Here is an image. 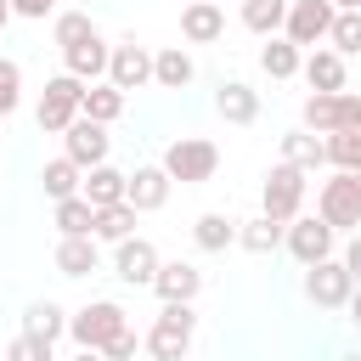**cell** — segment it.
<instances>
[{
  "instance_id": "6da1fadb",
  "label": "cell",
  "mask_w": 361,
  "mask_h": 361,
  "mask_svg": "<svg viewBox=\"0 0 361 361\" xmlns=\"http://www.w3.org/2000/svg\"><path fill=\"white\" fill-rule=\"evenodd\" d=\"M192 333H197L192 299H164L158 322L147 327V355H152V361H180V355L192 350Z\"/></svg>"
},
{
  "instance_id": "7a4b0ae2",
  "label": "cell",
  "mask_w": 361,
  "mask_h": 361,
  "mask_svg": "<svg viewBox=\"0 0 361 361\" xmlns=\"http://www.w3.org/2000/svg\"><path fill=\"white\" fill-rule=\"evenodd\" d=\"M68 333H73L79 350H96V355H102L118 333H130V310H124L118 299H90L85 310L68 316Z\"/></svg>"
},
{
  "instance_id": "3957f363",
  "label": "cell",
  "mask_w": 361,
  "mask_h": 361,
  "mask_svg": "<svg viewBox=\"0 0 361 361\" xmlns=\"http://www.w3.org/2000/svg\"><path fill=\"white\" fill-rule=\"evenodd\" d=\"M316 214L338 231H355L361 226V169H333L316 186Z\"/></svg>"
},
{
  "instance_id": "277c9868",
  "label": "cell",
  "mask_w": 361,
  "mask_h": 361,
  "mask_svg": "<svg viewBox=\"0 0 361 361\" xmlns=\"http://www.w3.org/2000/svg\"><path fill=\"white\" fill-rule=\"evenodd\" d=\"M164 169H169L180 186H203V180H214V169H220V147H214L209 135H175V141L164 147Z\"/></svg>"
},
{
  "instance_id": "5b68a950",
  "label": "cell",
  "mask_w": 361,
  "mask_h": 361,
  "mask_svg": "<svg viewBox=\"0 0 361 361\" xmlns=\"http://www.w3.org/2000/svg\"><path fill=\"white\" fill-rule=\"evenodd\" d=\"M79 102H85V79L62 68L56 79H45V96H39V107H34V124H39L45 135H62V130L79 118Z\"/></svg>"
},
{
  "instance_id": "8992f818",
  "label": "cell",
  "mask_w": 361,
  "mask_h": 361,
  "mask_svg": "<svg viewBox=\"0 0 361 361\" xmlns=\"http://www.w3.org/2000/svg\"><path fill=\"white\" fill-rule=\"evenodd\" d=\"M305 175H310V169H299V164H288V158H282V164L259 180V209H265L271 220H282V226H288V220L305 209V192H310V180H305Z\"/></svg>"
},
{
  "instance_id": "52a82bcc",
  "label": "cell",
  "mask_w": 361,
  "mask_h": 361,
  "mask_svg": "<svg viewBox=\"0 0 361 361\" xmlns=\"http://www.w3.org/2000/svg\"><path fill=\"white\" fill-rule=\"evenodd\" d=\"M350 293H355V276H350L344 254H327V259L305 265V299H310L316 310H344Z\"/></svg>"
},
{
  "instance_id": "ba28073f",
  "label": "cell",
  "mask_w": 361,
  "mask_h": 361,
  "mask_svg": "<svg viewBox=\"0 0 361 361\" xmlns=\"http://www.w3.org/2000/svg\"><path fill=\"white\" fill-rule=\"evenodd\" d=\"M282 248H288L299 265H316V259H327V254L338 248V226H327L322 214H293L288 231H282Z\"/></svg>"
},
{
  "instance_id": "9c48e42d",
  "label": "cell",
  "mask_w": 361,
  "mask_h": 361,
  "mask_svg": "<svg viewBox=\"0 0 361 361\" xmlns=\"http://www.w3.org/2000/svg\"><path fill=\"white\" fill-rule=\"evenodd\" d=\"M333 17H338V6L333 0H288V23H282V34L293 39V45H327V28H333Z\"/></svg>"
},
{
  "instance_id": "30bf717a",
  "label": "cell",
  "mask_w": 361,
  "mask_h": 361,
  "mask_svg": "<svg viewBox=\"0 0 361 361\" xmlns=\"http://www.w3.org/2000/svg\"><path fill=\"white\" fill-rule=\"evenodd\" d=\"M62 152L73 158V164H107V152H113V135H107V124L102 118H90V113H79L68 130H62Z\"/></svg>"
},
{
  "instance_id": "8fae6325",
  "label": "cell",
  "mask_w": 361,
  "mask_h": 361,
  "mask_svg": "<svg viewBox=\"0 0 361 361\" xmlns=\"http://www.w3.org/2000/svg\"><path fill=\"white\" fill-rule=\"evenodd\" d=\"M158 248L147 243V237H124V243H113V276L118 282H130V288H152V276H158Z\"/></svg>"
},
{
  "instance_id": "7c38bea8",
  "label": "cell",
  "mask_w": 361,
  "mask_h": 361,
  "mask_svg": "<svg viewBox=\"0 0 361 361\" xmlns=\"http://www.w3.org/2000/svg\"><path fill=\"white\" fill-rule=\"evenodd\" d=\"M169 186H175V175H169V169H164V158H158V164H135V169H130L124 197H130L141 214H152V209H164V203H169Z\"/></svg>"
},
{
  "instance_id": "4fadbf2b",
  "label": "cell",
  "mask_w": 361,
  "mask_h": 361,
  "mask_svg": "<svg viewBox=\"0 0 361 361\" xmlns=\"http://www.w3.org/2000/svg\"><path fill=\"white\" fill-rule=\"evenodd\" d=\"M107 79H113L118 90H141V85H152V51L135 45V39L113 45V56H107Z\"/></svg>"
},
{
  "instance_id": "5bb4252c",
  "label": "cell",
  "mask_w": 361,
  "mask_h": 361,
  "mask_svg": "<svg viewBox=\"0 0 361 361\" xmlns=\"http://www.w3.org/2000/svg\"><path fill=\"white\" fill-rule=\"evenodd\" d=\"M214 113H220L226 124H254V118H259V90H254L248 79H220Z\"/></svg>"
},
{
  "instance_id": "9a60e30c",
  "label": "cell",
  "mask_w": 361,
  "mask_h": 361,
  "mask_svg": "<svg viewBox=\"0 0 361 361\" xmlns=\"http://www.w3.org/2000/svg\"><path fill=\"white\" fill-rule=\"evenodd\" d=\"M226 34V11L214 6V0H192L186 11H180V39L186 45H214Z\"/></svg>"
},
{
  "instance_id": "2e32d148",
  "label": "cell",
  "mask_w": 361,
  "mask_h": 361,
  "mask_svg": "<svg viewBox=\"0 0 361 361\" xmlns=\"http://www.w3.org/2000/svg\"><path fill=\"white\" fill-rule=\"evenodd\" d=\"M107 56H113V45H107V39H102V28H96L90 39H79V45H68V51H62V68H68V73H79V79L90 85V79H107Z\"/></svg>"
},
{
  "instance_id": "e0dca14e",
  "label": "cell",
  "mask_w": 361,
  "mask_h": 361,
  "mask_svg": "<svg viewBox=\"0 0 361 361\" xmlns=\"http://www.w3.org/2000/svg\"><path fill=\"white\" fill-rule=\"evenodd\" d=\"M305 124H310L316 135L344 130V124H350V96H344V90H310V96H305Z\"/></svg>"
},
{
  "instance_id": "ac0fdd59",
  "label": "cell",
  "mask_w": 361,
  "mask_h": 361,
  "mask_svg": "<svg viewBox=\"0 0 361 361\" xmlns=\"http://www.w3.org/2000/svg\"><path fill=\"white\" fill-rule=\"evenodd\" d=\"M152 293L158 299H197L203 293V271L192 259H164L158 276H152Z\"/></svg>"
},
{
  "instance_id": "d6986e66",
  "label": "cell",
  "mask_w": 361,
  "mask_h": 361,
  "mask_svg": "<svg viewBox=\"0 0 361 361\" xmlns=\"http://www.w3.org/2000/svg\"><path fill=\"white\" fill-rule=\"evenodd\" d=\"M102 265V248H96V231H73L56 243V271L62 276H90Z\"/></svg>"
},
{
  "instance_id": "ffe728a7",
  "label": "cell",
  "mask_w": 361,
  "mask_h": 361,
  "mask_svg": "<svg viewBox=\"0 0 361 361\" xmlns=\"http://www.w3.org/2000/svg\"><path fill=\"white\" fill-rule=\"evenodd\" d=\"M305 85L310 90H344V51H333V45H310V56H305Z\"/></svg>"
},
{
  "instance_id": "44dd1931",
  "label": "cell",
  "mask_w": 361,
  "mask_h": 361,
  "mask_svg": "<svg viewBox=\"0 0 361 361\" xmlns=\"http://www.w3.org/2000/svg\"><path fill=\"white\" fill-rule=\"evenodd\" d=\"M259 68L271 79H293L305 68V45H293L288 34H265V51H259Z\"/></svg>"
},
{
  "instance_id": "7402d4cb",
  "label": "cell",
  "mask_w": 361,
  "mask_h": 361,
  "mask_svg": "<svg viewBox=\"0 0 361 361\" xmlns=\"http://www.w3.org/2000/svg\"><path fill=\"white\" fill-rule=\"evenodd\" d=\"M192 56H186V45H164V51H152V85H164V90H186L192 85Z\"/></svg>"
},
{
  "instance_id": "603a6c76",
  "label": "cell",
  "mask_w": 361,
  "mask_h": 361,
  "mask_svg": "<svg viewBox=\"0 0 361 361\" xmlns=\"http://www.w3.org/2000/svg\"><path fill=\"white\" fill-rule=\"evenodd\" d=\"M124 186H130V175H124V169H113V164H90L79 192H85L96 209H107V203H124Z\"/></svg>"
},
{
  "instance_id": "cb8c5ba5",
  "label": "cell",
  "mask_w": 361,
  "mask_h": 361,
  "mask_svg": "<svg viewBox=\"0 0 361 361\" xmlns=\"http://www.w3.org/2000/svg\"><path fill=\"white\" fill-rule=\"evenodd\" d=\"M192 243H197L203 254H226V248L237 243V220H231V214H220V209H209V214H197V220H192Z\"/></svg>"
},
{
  "instance_id": "d4e9b609",
  "label": "cell",
  "mask_w": 361,
  "mask_h": 361,
  "mask_svg": "<svg viewBox=\"0 0 361 361\" xmlns=\"http://www.w3.org/2000/svg\"><path fill=\"white\" fill-rule=\"evenodd\" d=\"M124 102H130V90H118L113 79H90V85H85V102H79V113H90V118L113 124V118L124 113Z\"/></svg>"
},
{
  "instance_id": "484cf974",
  "label": "cell",
  "mask_w": 361,
  "mask_h": 361,
  "mask_svg": "<svg viewBox=\"0 0 361 361\" xmlns=\"http://www.w3.org/2000/svg\"><path fill=\"white\" fill-rule=\"evenodd\" d=\"M282 158L316 175V169L327 164V141H322V135H316L310 124H305V130H288V135H282Z\"/></svg>"
},
{
  "instance_id": "4316f807",
  "label": "cell",
  "mask_w": 361,
  "mask_h": 361,
  "mask_svg": "<svg viewBox=\"0 0 361 361\" xmlns=\"http://www.w3.org/2000/svg\"><path fill=\"white\" fill-rule=\"evenodd\" d=\"M282 231H288V226L271 220L265 209H259L254 220H237V243H243L248 254H276V248H282Z\"/></svg>"
},
{
  "instance_id": "83f0119b",
  "label": "cell",
  "mask_w": 361,
  "mask_h": 361,
  "mask_svg": "<svg viewBox=\"0 0 361 361\" xmlns=\"http://www.w3.org/2000/svg\"><path fill=\"white\" fill-rule=\"evenodd\" d=\"M23 333H34V338L56 344V338L68 333V310H62L56 299H34V305L23 310Z\"/></svg>"
},
{
  "instance_id": "f1b7e54d",
  "label": "cell",
  "mask_w": 361,
  "mask_h": 361,
  "mask_svg": "<svg viewBox=\"0 0 361 361\" xmlns=\"http://www.w3.org/2000/svg\"><path fill=\"white\" fill-rule=\"evenodd\" d=\"M39 186H45L51 203H56V197H73V192L85 186V164H73V158L62 152V158H51V164L39 169Z\"/></svg>"
},
{
  "instance_id": "f546056e",
  "label": "cell",
  "mask_w": 361,
  "mask_h": 361,
  "mask_svg": "<svg viewBox=\"0 0 361 361\" xmlns=\"http://www.w3.org/2000/svg\"><path fill=\"white\" fill-rule=\"evenodd\" d=\"M135 214H141V209H135L130 197H124V203L96 209V226H90V231H96V243H124V237L135 231Z\"/></svg>"
},
{
  "instance_id": "4dcf8cb0",
  "label": "cell",
  "mask_w": 361,
  "mask_h": 361,
  "mask_svg": "<svg viewBox=\"0 0 361 361\" xmlns=\"http://www.w3.org/2000/svg\"><path fill=\"white\" fill-rule=\"evenodd\" d=\"M327 164L333 169H361V124H344V130H327Z\"/></svg>"
},
{
  "instance_id": "1f68e13d",
  "label": "cell",
  "mask_w": 361,
  "mask_h": 361,
  "mask_svg": "<svg viewBox=\"0 0 361 361\" xmlns=\"http://www.w3.org/2000/svg\"><path fill=\"white\" fill-rule=\"evenodd\" d=\"M96 226V203L85 197V192H73V197H56V231L62 237H73V231H90Z\"/></svg>"
},
{
  "instance_id": "d6a6232c",
  "label": "cell",
  "mask_w": 361,
  "mask_h": 361,
  "mask_svg": "<svg viewBox=\"0 0 361 361\" xmlns=\"http://www.w3.org/2000/svg\"><path fill=\"white\" fill-rule=\"evenodd\" d=\"M282 23H288V0H243V28L282 34Z\"/></svg>"
},
{
  "instance_id": "836d02e7",
  "label": "cell",
  "mask_w": 361,
  "mask_h": 361,
  "mask_svg": "<svg viewBox=\"0 0 361 361\" xmlns=\"http://www.w3.org/2000/svg\"><path fill=\"white\" fill-rule=\"evenodd\" d=\"M96 34V23H90V11H56V23H51V39L68 51V45H79V39H90Z\"/></svg>"
},
{
  "instance_id": "e575fe53",
  "label": "cell",
  "mask_w": 361,
  "mask_h": 361,
  "mask_svg": "<svg viewBox=\"0 0 361 361\" xmlns=\"http://www.w3.org/2000/svg\"><path fill=\"white\" fill-rule=\"evenodd\" d=\"M327 45H333V51H344V56H355V51H361V6L333 17V28H327Z\"/></svg>"
},
{
  "instance_id": "d590c367",
  "label": "cell",
  "mask_w": 361,
  "mask_h": 361,
  "mask_svg": "<svg viewBox=\"0 0 361 361\" xmlns=\"http://www.w3.org/2000/svg\"><path fill=\"white\" fill-rule=\"evenodd\" d=\"M17 102H23V68L11 56H0V118H11Z\"/></svg>"
},
{
  "instance_id": "8d00e7d4",
  "label": "cell",
  "mask_w": 361,
  "mask_h": 361,
  "mask_svg": "<svg viewBox=\"0 0 361 361\" xmlns=\"http://www.w3.org/2000/svg\"><path fill=\"white\" fill-rule=\"evenodd\" d=\"M51 350H56V344H45V338L23 333V338H17V344H11L6 355H11V361H51Z\"/></svg>"
},
{
  "instance_id": "74e56055",
  "label": "cell",
  "mask_w": 361,
  "mask_h": 361,
  "mask_svg": "<svg viewBox=\"0 0 361 361\" xmlns=\"http://www.w3.org/2000/svg\"><path fill=\"white\" fill-rule=\"evenodd\" d=\"M51 6H56V0H11V11H17V17H34V23L51 17Z\"/></svg>"
},
{
  "instance_id": "f35d334b",
  "label": "cell",
  "mask_w": 361,
  "mask_h": 361,
  "mask_svg": "<svg viewBox=\"0 0 361 361\" xmlns=\"http://www.w3.org/2000/svg\"><path fill=\"white\" fill-rule=\"evenodd\" d=\"M102 355H113V361H130V355H135V333H118V338H113Z\"/></svg>"
},
{
  "instance_id": "ab89813d",
  "label": "cell",
  "mask_w": 361,
  "mask_h": 361,
  "mask_svg": "<svg viewBox=\"0 0 361 361\" xmlns=\"http://www.w3.org/2000/svg\"><path fill=\"white\" fill-rule=\"evenodd\" d=\"M344 265H350V276L361 282V231H355V237L344 243Z\"/></svg>"
},
{
  "instance_id": "60d3db41",
  "label": "cell",
  "mask_w": 361,
  "mask_h": 361,
  "mask_svg": "<svg viewBox=\"0 0 361 361\" xmlns=\"http://www.w3.org/2000/svg\"><path fill=\"white\" fill-rule=\"evenodd\" d=\"M344 310H350V322L361 327V282H355V293H350V305H344Z\"/></svg>"
},
{
  "instance_id": "b9f144b4",
  "label": "cell",
  "mask_w": 361,
  "mask_h": 361,
  "mask_svg": "<svg viewBox=\"0 0 361 361\" xmlns=\"http://www.w3.org/2000/svg\"><path fill=\"white\" fill-rule=\"evenodd\" d=\"M17 11H11V0H0V34H6V23H11Z\"/></svg>"
},
{
  "instance_id": "7bdbcfd3",
  "label": "cell",
  "mask_w": 361,
  "mask_h": 361,
  "mask_svg": "<svg viewBox=\"0 0 361 361\" xmlns=\"http://www.w3.org/2000/svg\"><path fill=\"white\" fill-rule=\"evenodd\" d=\"M350 124H361V96H350Z\"/></svg>"
},
{
  "instance_id": "ee69618b",
  "label": "cell",
  "mask_w": 361,
  "mask_h": 361,
  "mask_svg": "<svg viewBox=\"0 0 361 361\" xmlns=\"http://www.w3.org/2000/svg\"><path fill=\"white\" fill-rule=\"evenodd\" d=\"M333 6H338V11H355V6H361V0H333Z\"/></svg>"
}]
</instances>
